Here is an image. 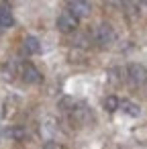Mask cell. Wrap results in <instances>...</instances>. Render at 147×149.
I'll list each match as a JSON object with an SVG mask.
<instances>
[{"instance_id": "1", "label": "cell", "mask_w": 147, "mask_h": 149, "mask_svg": "<svg viewBox=\"0 0 147 149\" xmlns=\"http://www.w3.org/2000/svg\"><path fill=\"white\" fill-rule=\"evenodd\" d=\"M114 39H116V33H114V29H112L108 23H102V25L96 27V31H94V41H96L100 47H108Z\"/></svg>"}, {"instance_id": "2", "label": "cell", "mask_w": 147, "mask_h": 149, "mask_svg": "<svg viewBox=\"0 0 147 149\" xmlns=\"http://www.w3.org/2000/svg\"><path fill=\"white\" fill-rule=\"evenodd\" d=\"M90 10H92V6H90L88 0H68V13L74 15L78 21L86 19L90 15Z\"/></svg>"}, {"instance_id": "3", "label": "cell", "mask_w": 147, "mask_h": 149, "mask_svg": "<svg viewBox=\"0 0 147 149\" xmlns=\"http://www.w3.org/2000/svg\"><path fill=\"white\" fill-rule=\"evenodd\" d=\"M127 76H129V82L133 86H143L147 82V68L141 63H131L127 70Z\"/></svg>"}, {"instance_id": "4", "label": "cell", "mask_w": 147, "mask_h": 149, "mask_svg": "<svg viewBox=\"0 0 147 149\" xmlns=\"http://www.w3.org/2000/svg\"><path fill=\"white\" fill-rule=\"evenodd\" d=\"M76 27H78V19H76L74 15H70L68 10L57 17V29H59L61 33H74Z\"/></svg>"}, {"instance_id": "5", "label": "cell", "mask_w": 147, "mask_h": 149, "mask_svg": "<svg viewBox=\"0 0 147 149\" xmlns=\"http://www.w3.org/2000/svg\"><path fill=\"white\" fill-rule=\"evenodd\" d=\"M23 80H25L27 84H41L43 76H41V72H39L35 65L25 63V65H23Z\"/></svg>"}, {"instance_id": "6", "label": "cell", "mask_w": 147, "mask_h": 149, "mask_svg": "<svg viewBox=\"0 0 147 149\" xmlns=\"http://www.w3.org/2000/svg\"><path fill=\"white\" fill-rule=\"evenodd\" d=\"M15 25V17H13V10L6 6V4H0V27L2 29H8Z\"/></svg>"}, {"instance_id": "7", "label": "cell", "mask_w": 147, "mask_h": 149, "mask_svg": "<svg viewBox=\"0 0 147 149\" xmlns=\"http://www.w3.org/2000/svg\"><path fill=\"white\" fill-rule=\"evenodd\" d=\"M25 51L29 53V55H35V53H41V41L37 39V37H33V35H29V37H25Z\"/></svg>"}, {"instance_id": "8", "label": "cell", "mask_w": 147, "mask_h": 149, "mask_svg": "<svg viewBox=\"0 0 147 149\" xmlns=\"http://www.w3.org/2000/svg\"><path fill=\"white\" fill-rule=\"evenodd\" d=\"M121 108H123V112H125V114H129V116H139V114H141L139 104H135V102H131V100L121 102Z\"/></svg>"}, {"instance_id": "9", "label": "cell", "mask_w": 147, "mask_h": 149, "mask_svg": "<svg viewBox=\"0 0 147 149\" xmlns=\"http://www.w3.org/2000/svg\"><path fill=\"white\" fill-rule=\"evenodd\" d=\"M118 106H121V100H118L116 96H106V98H104V108H106L108 112H114Z\"/></svg>"}, {"instance_id": "10", "label": "cell", "mask_w": 147, "mask_h": 149, "mask_svg": "<svg viewBox=\"0 0 147 149\" xmlns=\"http://www.w3.org/2000/svg\"><path fill=\"white\" fill-rule=\"evenodd\" d=\"M8 137L15 139V141L25 139V129H23V127H10V129H8Z\"/></svg>"}, {"instance_id": "11", "label": "cell", "mask_w": 147, "mask_h": 149, "mask_svg": "<svg viewBox=\"0 0 147 149\" xmlns=\"http://www.w3.org/2000/svg\"><path fill=\"white\" fill-rule=\"evenodd\" d=\"M45 149H61V147H59V145H57L55 141H49V143L45 145Z\"/></svg>"}, {"instance_id": "12", "label": "cell", "mask_w": 147, "mask_h": 149, "mask_svg": "<svg viewBox=\"0 0 147 149\" xmlns=\"http://www.w3.org/2000/svg\"><path fill=\"white\" fill-rule=\"evenodd\" d=\"M0 135H2V129H0Z\"/></svg>"}]
</instances>
